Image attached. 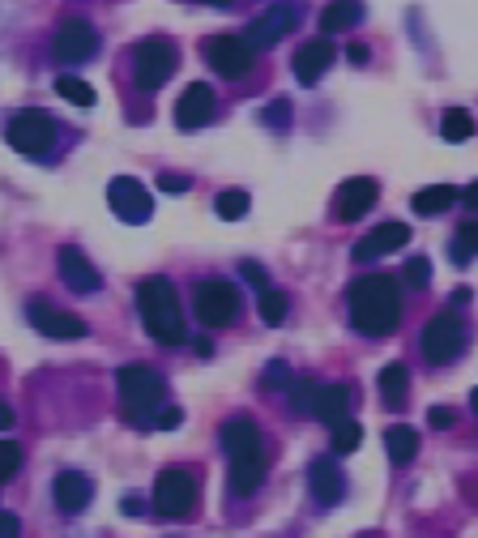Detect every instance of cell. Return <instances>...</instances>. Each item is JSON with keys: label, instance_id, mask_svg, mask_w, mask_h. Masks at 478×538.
Listing matches in <instances>:
<instances>
[{"label": "cell", "instance_id": "obj_32", "mask_svg": "<svg viewBox=\"0 0 478 538\" xmlns=\"http://www.w3.org/2000/svg\"><path fill=\"white\" fill-rule=\"evenodd\" d=\"M359 440H363V427H359L355 419L333 423V453H355Z\"/></svg>", "mask_w": 478, "mask_h": 538}, {"label": "cell", "instance_id": "obj_17", "mask_svg": "<svg viewBox=\"0 0 478 538\" xmlns=\"http://www.w3.org/2000/svg\"><path fill=\"white\" fill-rule=\"evenodd\" d=\"M333 43L321 35V39H308L304 47H299L295 52V60H291V69H295V82L299 86H316L321 82V77L329 73V65H333Z\"/></svg>", "mask_w": 478, "mask_h": 538}, {"label": "cell", "instance_id": "obj_20", "mask_svg": "<svg viewBox=\"0 0 478 538\" xmlns=\"http://www.w3.org/2000/svg\"><path fill=\"white\" fill-rule=\"evenodd\" d=\"M308 487H312L316 504H338L342 492H346V479H342L338 462H333V457H321V462H312V466H308Z\"/></svg>", "mask_w": 478, "mask_h": 538}, {"label": "cell", "instance_id": "obj_7", "mask_svg": "<svg viewBox=\"0 0 478 538\" xmlns=\"http://www.w3.org/2000/svg\"><path fill=\"white\" fill-rule=\"evenodd\" d=\"M5 137H9V146L18 150V154L39 158V154H47V150L56 146V120L47 116L43 107H26V112H18V116L9 120Z\"/></svg>", "mask_w": 478, "mask_h": 538}, {"label": "cell", "instance_id": "obj_24", "mask_svg": "<svg viewBox=\"0 0 478 538\" xmlns=\"http://www.w3.org/2000/svg\"><path fill=\"white\" fill-rule=\"evenodd\" d=\"M385 453H389L393 466L414 462V453H419V432H414V427H406V423L389 427V432H385Z\"/></svg>", "mask_w": 478, "mask_h": 538}, {"label": "cell", "instance_id": "obj_31", "mask_svg": "<svg viewBox=\"0 0 478 538\" xmlns=\"http://www.w3.org/2000/svg\"><path fill=\"white\" fill-rule=\"evenodd\" d=\"M214 210H218V218L235 223V218H244V214H248V193H244V188H227V193H218Z\"/></svg>", "mask_w": 478, "mask_h": 538}, {"label": "cell", "instance_id": "obj_43", "mask_svg": "<svg viewBox=\"0 0 478 538\" xmlns=\"http://www.w3.org/2000/svg\"><path fill=\"white\" fill-rule=\"evenodd\" d=\"M461 205H470V210H478V180L466 188V193H461Z\"/></svg>", "mask_w": 478, "mask_h": 538}, {"label": "cell", "instance_id": "obj_26", "mask_svg": "<svg viewBox=\"0 0 478 538\" xmlns=\"http://www.w3.org/2000/svg\"><path fill=\"white\" fill-rule=\"evenodd\" d=\"M406 389H410V372H406V363H389L385 372H380V398H385L389 406H397L406 398Z\"/></svg>", "mask_w": 478, "mask_h": 538}, {"label": "cell", "instance_id": "obj_14", "mask_svg": "<svg viewBox=\"0 0 478 538\" xmlns=\"http://www.w3.org/2000/svg\"><path fill=\"white\" fill-rule=\"evenodd\" d=\"M376 197H380V184L376 180H368V176L346 180L338 193H333V218H338V223H359V218L376 205Z\"/></svg>", "mask_w": 478, "mask_h": 538}, {"label": "cell", "instance_id": "obj_27", "mask_svg": "<svg viewBox=\"0 0 478 538\" xmlns=\"http://www.w3.org/2000/svg\"><path fill=\"white\" fill-rule=\"evenodd\" d=\"M440 133H444V141H466V137H474V116L466 107H449L440 120Z\"/></svg>", "mask_w": 478, "mask_h": 538}, {"label": "cell", "instance_id": "obj_40", "mask_svg": "<svg viewBox=\"0 0 478 538\" xmlns=\"http://www.w3.org/2000/svg\"><path fill=\"white\" fill-rule=\"evenodd\" d=\"M158 188H163V193H188V180L184 176H158Z\"/></svg>", "mask_w": 478, "mask_h": 538}, {"label": "cell", "instance_id": "obj_8", "mask_svg": "<svg viewBox=\"0 0 478 538\" xmlns=\"http://www.w3.org/2000/svg\"><path fill=\"white\" fill-rule=\"evenodd\" d=\"M197 470L188 466H167L163 474H158L154 483V509L163 517H188L197 504Z\"/></svg>", "mask_w": 478, "mask_h": 538}, {"label": "cell", "instance_id": "obj_42", "mask_svg": "<svg viewBox=\"0 0 478 538\" xmlns=\"http://www.w3.org/2000/svg\"><path fill=\"white\" fill-rule=\"evenodd\" d=\"M346 56L355 60V65H368V56H372V52H368V47H363V43H350V47H346Z\"/></svg>", "mask_w": 478, "mask_h": 538}, {"label": "cell", "instance_id": "obj_18", "mask_svg": "<svg viewBox=\"0 0 478 538\" xmlns=\"http://www.w3.org/2000/svg\"><path fill=\"white\" fill-rule=\"evenodd\" d=\"M56 269H60V278H65V287L77 291V295H90V291L103 287L99 269L86 261L82 248H60V252H56Z\"/></svg>", "mask_w": 478, "mask_h": 538}, {"label": "cell", "instance_id": "obj_29", "mask_svg": "<svg viewBox=\"0 0 478 538\" xmlns=\"http://www.w3.org/2000/svg\"><path fill=\"white\" fill-rule=\"evenodd\" d=\"M286 304H291V299H286L282 291H274V287H265L257 295V312H261L265 325H282L286 321Z\"/></svg>", "mask_w": 478, "mask_h": 538}, {"label": "cell", "instance_id": "obj_34", "mask_svg": "<svg viewBox=\"0 0 478 538\" xmlns=\"http://www.w3.org/2000/svg\"><path fill=\"white\" fill-rule=\"evenodd\" d=\"M261 124H265V129H286V124H291V99H274V103H269L265 107V112H261Z\"/></svg>", "mask_w": 478, "mask_h": 538}, {"label": "cell", "instance_id": "obj_30", "mask_svg": "<svg viewBox=\"0 0 478 538\" xmlns=\"http://www.w3.org/2000/svg\"><path fill=\"white\" fill-rule=\"evenodd\" d=\"M449 257L461 265V261H470L478 257V223H461L457 235H453V244H449Z\"/></svg>", "mask_w": 478, "mask_h": 538}, {"label": "cell", "instance_id": "obj_37", "mask_svg": "<svg viewBox=\"0 0 478 538\" xmlns=\"http://www.w3.org/2000/svg\"><path fill=\"white\" fill-rule=\"evenodd\" d=\"M265 385H269V389L291 385V372H286V363H282V359H274V363H269V368H265Z\"/></svg>", "mask_w": 478, "mask_h": 538}, {"label": "cell", "instance_id": "obj_23", "mask_svg": "<svg viewBox=\"0 0 478 538\" xmlns=\"http://www.w3.org/2000/svg\"><path fill=\"white\" fill-rule=\"evenodd\" d=\"M461 193L453 184H432V188H419V193H414V214H423V218H436V214H444L449 210V205L457 201Z\"/></svg>", "mask_w": 478, "mask_h": 538}, {"label": "cell", "instance_id": "obj_5", "mask_svg": "<svg viewBox=\"0 0 478 538\" xmlns=\"http://www.w3.org/2000/svg\"><path fill=\"white\" fill-rule=\"evenodd\" d=\"M175 65H180V52H175V43L163 39V35H150L137 43L133 52V82L141 90H158L163 82H171Z\"/></svg>", "mask_w": 478, "mask_h": 538}, {"label": "cell", "instance_id": "obj_21", "mask_svg": "<svg viewBox=\"0 0 478 538\" xmlns=\"http://www.w3.org/2000/svg\"><path fill=\"white\" fill-rule=\"evenodd\" d=\"M350 402H355V393L346 385H321L316 389V402H312V415L333 427V423L350 419Z\"/></svg>", "mask_w": 478, "mask_h": 538}, {"label": "cell", "instance_id": "obj_16", "mask_svg": "<svg viewBox=\"0 0 478 538\" xmlns=\"http://www.w3.org/2000/svg\"><path fill=\"white\" fill-rule=\"evenodd\" d=\"M406 240H410V227L406 223H380L376 231H368L363 240L355 244V257L359 265H368V261H380V257H389V252H397V248H406Z\"/></svg>", "mask_w": 478, "mask_h": 538}, {"label": "cell", "instance_id": "obj_41", "mask_svg": "<svg viewBox=\"0 0 478 538\" xmlns=\"http://www.w3.org/2000/svg\"><path fill=\"white\" fill-rule=\"evenodd\" d=\"M427 423H432V427H453V410H449V406H432Z\"/></svg>", "mask_w": 478, "mask_h": 538}, {"label": "cell", "instance_id": "obj_36", "mask_svg": "<svg viewBox=\"0 0 478 538\" xmlns=\"http://www.w3.org/2000/svg\"><path fill=\"white\" fill-rule=\"evenodd\" d=\"M406 282H410V287H427V282H432V261H427V257H410L406 261Z\"/></svg>", "mask_w": 478, "mask_h": 538}, {"label": "cell", "instance_id": "obj_15", "mask_svg": "<svg viewBox=\"0 0 478 538\" xmlns=\"http://www.w3.org/2000/svg\"><path fill=\"white\" fill-rule=\"evenodd\" d=\"M52 52L60 60H69V65H77V60H86L99 52V30H94L90 22H60L56 26V39H52Z\"/></svg>", "mask_w": 478, "mask_h": 538}, {"label": "cell", "instance_id": "obj_35", "mask_svg": "<svg viewBox=\"0 0 478 538\" xmlns=\"http://www.w3.org/2000/svg\"><path fill=\"white\" fill-rule=\"evenodd\" d=\"M316 381H308V376H299V381H291V402L295 410H304V415H312V402H316Z\"/></svg>", "mask_w": 478, "mask_h": 538}, {"label": "cell", "instance_id": "obj_6", "mask_svg": "<svg viewBox=\"0 0 478 538\" xmlns=\"http://www.w3.org/2000/svg\"><path fill=\"white\" fill-rule=\"evenodd\" d=\"M193 312H197L201 325L227 329V325H235V316H239V291L231 287L227 278H205V282H197V291H193Z\"/></svg>", "mask_w": 478, "mask_h": 538}, {"label": "cell", "instance_id": "obj_39", "mask_svg": "<svg viewBox=\"0 0 478 538\" xmlns=\"http://www.w3.org/2000/svg\"><path fill=\"white\" fill-rule=\"evenodd\" d=\"M0 538H22V526L13 513H0Z\"/></svg>", "mask_w": 478, "mask_h": 538}, {"label": "cell", "instance_id": "obj_12", "mask_svg": "<svg viewBox=\"0 0 478 538\" xmlns=\"http://www.w3.org/2000/svg\"><path fill=\"white\" fill-rule=\"evenodd\" d=\"M295 22H299V9L291 5V0H278V5H269L265 13L252 18L244 39L252 43V52H261V47H274L286 30H295Z\"/></svg>", "mask_w": 478, "mask_h": 538}, {"label": "cell", "instance_id": "obj_45", "mask_svg": "<svg viewBox=\"0 0 478 538\" xmlns=\"http://www.w3.org/2000/svg\"><path fill=\"white\" fill-rule=\"evenodd\" d=\"M5 427H13V410L5 406V398H0V432H5Z\"/></svg>", "mask_w": 478, "mask_h": 538}, {"label": "cell", "instance_id": "obj_13", "mask_svg": "<svg viewBox=\"0 0 478 538\" xmlns=\"http://www.w3.org/2000/svg\"><path fill=\"white\" fill-rule=\"evenodd\" d=\"M30 325H35L43 338H56V342L86 338V321H82V316L60 312L56 304H47V299H35V304H30Z\"/></svg>", "mask_w": 478, "mask_h": 538}, {"label": "cell", "instance_id": "obj_19", "mask_svg": "<svg viewBox=\"0 0 478 538\" xmlns=\"http://www.w3.org/2000/svg\"><path fill=\"white\" fill-rule=\"evenodd\" d=\"M214 120V90L205 82H193L180 99H175V124L180 129H201V124Z\"/></svg>", "mask_w": 478, "mask_h": 538}, {"label": "cell", "instance_id": "obj_47", "mask_svg": "<svg viewBox=\"0 0 478 538\" xmlns=\"http://www.w3.org/2000/svg\"><path fill=\"white\" fill-rule=\"evenodd\" d=\"M470 406H474V415H478V389L470 393Z\"/></svg>", "mask_w": 478, "mask_h": 538}, {"label": "cell", "instance_id": "obj_22", "mask_svg": "<svg viewBox=\"0 0 478 538\" xmlns=\"http://www.w3.org/2000/svg\"><path fill=\"white\" fill-rule=\"evenodd\" d=\"M90 479L86 474H56V483H52V496H56V509L60 513H82L86 509V500H90Z\"/></svg>", "mask_w": 478, "mask_h": 538}, {"label": "cell", "instance_id": "obj_1", "mask_svg": "<svg viewBox=\"0 0 478 538\" xmlns=\"http://www.w3.org/2000/svg\"><path fill=\"white\" fill-rule=\"evenodd\" d=\"M346 304H350V325L372 338L389 334L402 321V291H397V278H389V274H363L350 287Z\"/></svg>", "mask_w": 478, "mask_h": 538}, {"label": "cell", "instance_id": "obj_11", "mask_svg": "<svg viewBox=\"0 0 478 538\" xmlns=\"http://www.w3.org/2000/svg\"><path fill=\"white\" fill-rule=\"evenodd\" d=\"M205 56H210V65L222 77H248L252 60H257V52H252V43L244 35H214L205 43Z\"/></svg>", "mask_w": 478, "mask_h": 538}, {"label": "cell", "instance_id": "obj_28", "mask_svg": "<svg viewBox=\"0 0 478 538\" xmlns=\"http://www.w3.org/2000/svg\"><path fill=\"white\" fill-rule=\"evenodd\" d=\"M56 94H60V99H69L73 107H90L94 99H99V94H94V86H86L82 82V77H56Z\"/></svg>", "mask_w": 478, "mask_h": 538}, {"label": "cell", "instance_id": "obj_10", "mask_svg": "<svg viewBox=\"0 0 478 538\" xmlns=\"http://www.w3.org/2000/svg\"><path fill=\"white\" fill-rule=\"evenodd\" d=\"M107 201H111V214H116L120 223H133V227L150 223V214H154L150 193L133 176H116V180H111L107 184Z\"/></svg>", "mask_w": 478, "mask_h": 538}, {"label": "cell", "instance_id": "obj_25", "mask_svg": "<svg viewBox=\"0 0 478 538\" xmlns=\"http://www.w3.org/2000/svg\"><path fill=\"white\" fill-rule=\"evenodd\" d=\"M363 18V0H329L321 9V30L333 35V30H350Z\"/></svg>", "mask_w": 478, "mask_h": 538}, {"label": "cell", "instance_id": "obj_2", "mask_svg": "<svg viewBox=\"0 0 478 538\" xmlns=\"http://www.w3.org/2000/svg\"><path fill=\"white\" fill-rule=\"evenodd\" d=\"M222 449H227V462H231V492L235 496H252L257 487L265 483V436L252 419H231L222 427Z\"/></svg>", "mask_w": 478, "mask_h": 538}, {"label": "cell", "instance_id": "obj_9", "mask_svg": "<svg viewBox=\"0 0 478 538\" xmlns=\"http://www.w3.org/2000/svg\"><path fill=\"white\" fill-rule=\"evenodd\" d=\"M423 359L427 363H453L461 351H466V325H461L457 312H440L423 325Z\"/></svg>", "mask_w": 478, "mask_h": 538}, {"label": "cell", "instance_id": "obj_44", "mask_svg": "<svg viewBox=\"0 0 478 538\" xmlns=\"http://www.w3.org/2000/svg\"><path fill=\"white\" fill-rule=\"evenodd\" d=\"M120 509H124V517H137V513H141V500H137V496H129V500L120 504Z\"/></svg>", "mask_w": 478, "mask_h": 538}, {"label": "cell", "instance_id": "obj_33", "mask_svg": "<svg viewBox=\"0 0 478 538\" xmlns=\"http://www.w3.org/2000/svg\"><path fill=\"white\" fill-rule=\"evenodd\" d=\"M22 466V445L18 440H0V483H9Z\"/></svg>", "mask_w": 478, "mask_h": 538}, {"label": "cell", "instance_id": "obj_4", "mask_svg": "<svg viewBox=\"0 0 478 538\" xmlns=\"http://www.w3.org/2000/svg\"><path fill=\"white\" fill-rule=\"evenodd\" d=\"M116 389H120V402H124V419L137 423V427H154L158 423L167 385H163V376H158L150 363H129V368H120Z\"/></svg>", "mask_w": 478, "mask_h": 538}, {"label": "cell", "instance_id": "obj_38", "mask_svg": "<svg viewBox=\"0 0 478 538\" xmlns=\"http://www.w3.org/2000/svg\"><path fill=\"white\" fill-rule=\"evenodd\" d=\"M239 269H244V278H248V282H252V287H257V291H265V287H269V274H265V269H261L257 261H244Z\"/></svg>", "mask_w": 478, "mask_h": 538}, {"label": "cell", "instance_id": "obj_46", "mask_svg": "<svg viewBox=\"0 0 478 538\" xmlns=\"http://www.w3.org/2000/svg\"><path fill=\"white\" fill-rule=\"evenodd\" d=\"M201 5H214V9H227V5H235V0H201Z\"/></svg>", "mask_w": 478, "mask_h": 538}, {"label": "cell", "instance_id": "obj_3", "mask_svg": "<svg viewBox=\"0 0 478 538\" xmlns=\"http://www.w3.org/2000/svg\"><path fill=\"white\" fill-rule=\"evenodd\" d=\"M137 312H141V325L158 346H180L184 342V312H180V299H175L171 278L163 274H150L137 282Z\"/></svg>", "mask_w": 478, "mask_h": 538}]
</instances>
